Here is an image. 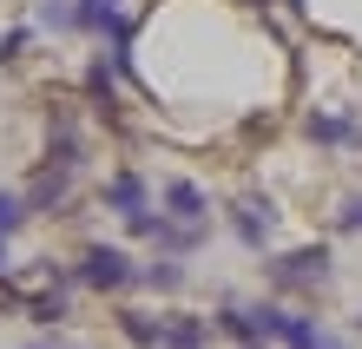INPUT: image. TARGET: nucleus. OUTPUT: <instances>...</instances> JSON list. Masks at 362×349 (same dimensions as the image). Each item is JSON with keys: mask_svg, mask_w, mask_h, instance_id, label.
Returning a JSON list of instances; mask_svg holds the SVG:
<instances>
[{"mask_svg": "<svg viewBox=\"0 0 362 349\" xmlns=\"http://www.w3.org/2000/svg\"><path fill=\"white\" fill-rule=\"evenodd\" d=\"M139 270H132V257L125 251H112V244H93L86 257H79V283L86 290H125Z\"/></svg>", "mask_w": 362, "mask_h": 349, "instance_id": "f257e3e1", "label": "nucleus"}, {"mask_svg": "<svg viewBox=\"0 0 362 349\" xmlns=\"http://www.w3.org/2000/svg\"><path fill=\"white\" fill-rule=\"evenodd\" d=\"M276 277H284V283H323L329 277V251L323 244H316V251H296V257L276 264Z\"/></svg>", "mask_w": 362, "mask_h": 349, "instance_id": "f03ea898", "label": "nucleus"}, {"mask_svg": "<svg viewBox=\"0 0 362 349\" xmlns=\"http://www.w3.org/2000/svg\"><path fill=\"white\" fill-rule=\"evenodd\" d=\"M165 205H172V217H178V224H204V191L198 185H191V178H172V185H165Z\"/></svg>", "mask_w": 362, "mask_h": 349, "instance_id": "7ed1b4c3", "label": "nucleus"}, {"mask_svg": "<svg viewBox=\"0 0 362 349\" xmlns=\"http://www.w3.org/2000/svg\"><path fill=\"white\" fill-rule=\"evenodd\" d=\"M105 205H112L119 217H139L145 211V178H139V171H119V178L105 185Z\"/></svg>", "mask_w": 362, "mask_h": 349, "instance_id": "20e7f679", "label": "nucleus"}, {"mask_svg": "<svg viewBox=\"0 0 362 349\" xmlns=\"http://www.w3.org/2000/svg\"><path fill=\"white\" fill-rule=\"evenodd\" d=\"M270 231H276V211L270 205H257V198L238 205V237H244V244H270Z\"/></svg>", "mask_w": 362, "mask_h": 349, "instance_id": "39448f33", "label": "nucleus"}, {"mask_svg": "<svg viewBox=\"0 0 362 349\" xmlns=\"http://www.w3.org/2000/svg\"><path fill=\"white\" fill-rule=\"evenodd\" d=\"M204 343V330L191 316H178V323H158V349H198Z\"/></svg>", "mask_w": 362, "mask_h": 349, "instance_id": "423d86ee", "label": "nucleus"}, {"mask_svg": "<svg viewBox=\"0 0 362 349\" xmlns=\"http://www.w3.org/2000/svg\"><path fill=\"white\" fill-rule=\"evenodd\" d=\"M310 139H316V145H343V139H349V119H343V113H316V119H310Z\"/></svg>", "mask_w": 362, "mask_h": 349, "instance_id": "0eeeda50", "label": "nucleus"}, {"mask_svg": "<svg viewBox=\"0 0 362 349\" xmlns=\"http://www.w3.org/2000/svg\"><path fill=\"white\" fill-rule=\"evenodd\" d=\"M20 217H27V198H20V191H0V237L20 231Z\"/></svg>", "mask_w": 362, "mask_h": 349, "instance_id": "6e6552de", "label": "nucleus"}, {"mask_svg": "<svg viewBox=\"0 0 362 349\" xmlns=\"http://www.w3.org/2000/svg\"><path fill=\"white\" fill-rule=\"evenodd\" d=\"M125 336H132L139 349H158V323L152 316H125Z\"/></svg>", "mask_w": 362, "mask_h": 349, "instance_id": "1a4fd4ad", "label": "nucleus"}, {"mask_svg": "<svg viewBox=\"0 0 362 349\" xmlns=\"http://www.w3.org/2000/svg\"><path fill=\"white\" fill-rule=\"evenodd\" d=\"M40 27H73V7L66 0H40Z\"/></svg>", "mask_w": 362, "mask_h": 349, "instance_id": "9d476101", "label": "nucleus"}, {"mask_svg": "<svg viewBox=\"0 0 362 349\" xmlns=\"http://www.w3.org/2000/svg\"><path fill=\"white\" fill-rule=\"evenodd\" d=\"M139 277H152L158 290H178V277H185V270H178V264H165V257H158V264H152V270H139Z\"/></svg>", "mask_w": 362, "mask_h": 349, "instance_id": "9b49d317", "label": "nucleus"}, {"mask_svg": "<svg viewBox=\"0 0 362 349\" xmlns=\"http://www.w3.org/2000/svg\"><path fill=\"white\" fill-rule=\"evenodd\" d=\"M343 231H362V198H349V205H343Z\"/></svg>", "mask_w": 362, "mask_h": 349, "instance_id": "f8f14e48", "label": "nucleus"}, {"mask_svg": "<svg viewBox=\"0 0 362 349\" xmlns=\"http://www.w3.org/2000/svg\"><path fill=\"white\" fill-rule=\"evenodd\" d=\"M0 270H7V237H0Z\"/></svg>", "mask_w": 362, "mask_h": 349, "instance_id": "ddd939ff", "label": "nucleus"}, {"mask_svg": "<svg viewBox=\"0 0 362 349\" xmlns=\"http://www.w3.org/2000/svg\"><path fill=\"white\" fill-rule=\"evenodd\" d=\"M356 323H362V316H356Z\"/></svg>", "mask_w": 362, "mask_h": 349, "instance_id": "4468645a", "label": "nucleus"}]
</instances>
